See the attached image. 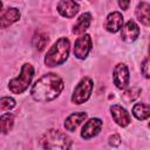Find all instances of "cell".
Listing matches in <instances>:
<instances>
[{"mask_svg": "<svg viewBox=\"0 0 150 150\" xmlns=\"http://www.w3.org/2000/svg\"><path fill=\"white\" fill-rule=\"evenodd\" d=\"M63 81L56 74H46L32 87V97L39 102H49L56 98L63 89Z\"/></svg>", "mask_w": 150, "mask_h": 150, "instance_id": "cell-1", "label": "cell"}, {"mask_svg": "<svg viewBox=\"0 0 150 150\" xmlns=\"http://www.w3.org/2000/svg\"><path fill=\"white\" fill-rule=\"evenodd\" d=\"M70 42L67 38H60L47 52L45 63L47 67H55L62 64L69 55Z\"/></svg>", "mask_w": 150, "mask_h": 150, "instance_id": "cell-2", "label": "cell"}, {"mask_svg": "<svg viewBox=\"0 0 150 150\" xmlns=\"http://www.w3.org/2000/svg\"><path fill=\"white\" fill-rule=\"evenodd\" d=\"M45 149H69L71 145L70 138L60 130H48L41 138Z\"/></svg>", "mask_w": 150, "mask_h": 150, "instance_id": "cell-3", "label": "cell"}, {"mask_svg": "<svg viewBox=\"0 0 150 150\" xmlns=\"http://www.w3.org/2000/svg\"><path fill=\"white\" fill-rule=\"evenodd\" d=\"M34 76V68L29 63H25L21 68L20 75L15 79H12L8 83V88L13 94H21L23 93L32 82Z\"/></svg>", "mask_w": 150, "mask_h": 150, "instance_id": "cell-4", "label": "cell"}, {"mask_svg": "<svg viewBox=\"0 0 150 150\" xmlns=\"http://www.w3.org/2000/svg\"><path fill=\"white\" fill-rule=\"evenodd\" d=\"M91 90H93V81L89 77L82 79L74 89V93L71 96V102L75 104L84 103L90 97Z\"/></svg>", "mask_w": 150, "mask_h": 150, "instance_id": "cell-5", "label": "cell"}, {"mask_svg": "<svg viewBox=\"0 0 150 150\" xmlns=\"http://www.w3.org/2000/svg\"><path fill=\"white\" fill-rule=\"evenodd\" d=\"M112 79H114L115 86L118 89H125L130 80L128 67L123 63H118L117 66H115L114 71H112Z\"/></svg>", "mask_w": 150, "mask_h": 150, "instance_id": "cell-6", "label": "cell"}, {"mask_svg": "<svg viewBox=\"0 0 150 150\" xmlns=\"http://www.w3.org/2000/svg\"><path fill=\"white\" fill-rule=\"evenodd\" d=\"M91 49V38L88 34H84L76 39L74 45V55L77 59H86L89 50Z\"/></svg>", "mask_w": 150, "mask_h": 150, "instance_id": "cell-7", "label": "cell"}, {"mask_svg": "<svg viewBox=\"0 0 150 150\" xmlns=\"http://www.w3.org/2000/svg\"><path fill=\"white\" fill-rule=\"evenodd\" d=\"M80 9L75 0H61L57 4V12L64 18H74Z\"/></svg>", "mask_w": 150, "mask_h": 150, "instance_id": "cell-8", "label": "cell"}, {"mask_svg": "<svg viewBox=\"0 0 150 150\" xmlns=\"http://www.w3.org/2000/svg\"><path fill=\"white\" fill-rule=\"evenodd\" d=\"M102 121L98 120V118H91L89 120L82 128V131H81V136L82 138L84 139H89V138H93L94 136H96L101 128H102Z\"/></svg>", "mask_w": 150, "mask_h": 150, "instance_id": "cell-9", "label": "cell"}, {"mask_svg": "<svg viewBox=\"0 0 150 150\" xmlns=\"http://www.w3.org/2000/svg\"><path fill=\"white\" fill-rule=\"evenodd\" d=\"M139 35V28L137 26V23L132 20H129L124 27H122V32H121V38L123 41L125 42H132L135 41Z\"/></svg>", "mask_w": 150, "mask_h": 150, "instance_id": "cell-10", "label": "cell"}, {"mask_svg": "<svg viewBox=\"0 0 150 150\" xmlns=\"http://www.w3.org/2000/svg\"><path fill=\"white\" fill-rule=\"evenodd\" d=\"M110 111H111V116H112L114 121L120 127H127L130 123V115L123 107H121L118 104H114V105H111Z\"/></svg>", "mask_w": 150, "mask_h": 150, "instance_id": "cell-11", "label": "cell"}, {"mask_svg": "<svg viewBox=\"0 0 150 150\" xmlns=\"http://www.w3.org/2000/svg\"><path fill=\"white\" fill-rule=\"evenodd\" d=\"M123 25V16L120 12H112L110 13L104 22V28L110 33H116L122 28Z\"/></svg>", "mask_w": 150, "mask_h": 150, "instance_id": "cell-12", "label": "cell"}, {"mask_svg": "<svg viewBox=\"0 0 150 150\" xmlns=\"http://www.w3.org/2000/svg\"><path fill=\"white\" fill-rule=\"evenodd\" d=\"M135 13L141 23L150 27V4L141 1L136 7Z\"/></svg>", "mask_w": 150, "mask_h": 150, "instance_id": "cell-13", "label": "cell"}, {"mask_svg": "<svg viewBox=\"0 0 150 150\" xmlns=\"http://www.w3.org/2000/svg\"><path fill=\"white\" fill-rule=\"evenodd\" d=\"M87 118V114L86 112H74L71 115H69L66 118L64 122V128L68 131H75L76 128Z\"/></svg>", "mask_w": 150, "mask_h": 150, "instance_id": "cell-14", "label": "cell"}, {"mask_svg": "<svg viewBox=\"0 0 150 150\" xmlns=\"http://www.w3.org/2000/svg\"><path fill=\"white\" fill-rule=\"evenodd\" d=\"M19 19H20L19 9L14 8V7L8 8L6 12H2V15H1V28H7L8 26L14 23Z\"/></svg>", "mask_w": 150, "mask_h": 150, "instance_id": "cell-15", "label": "cell"}, {"mask_svg": "<svg viewBox=\"0 0 150 150\" xmlns=\"http://www.w3.org/2000/svg\"><path fill=\"white\" fill-rule=\"evenodd\" d=\"M91 22V15L89 13H83L80 15V18L77 19L76 23L74 25V28H73V33L74 34H83L84 30L89 27Z\"/></svg>", "mask_w": 150, "mask_h": 150, "instance_id": "cell-16", "label": "cell"}, {"mask_svg": "<svg viewBox=\"0 0 150 150\" xmlns=\"http://www.w3.org/2000/svg\"><path fill=\"white\" fill-rule=\"evenodd\" d=\"M132 114L139 121L146 120L150 116V105L145 103H137L132 107Z\"/></svg>", "mask_w": 150, "mask_h": 150, "instance_id": "cell-17", "label": "cell"}, {"mask_svg": "<svg viewBox=\"0 0 150 150\" xmlns=\"http://www.w3.org/2000/svg\"><path fill=\"white\" fill-rule=\"evenodd\" d=\"M14 124V116L9 112L7 114H2L1 118H0V127H1V132L2 134H7L12 127Z\"/></svg>", "mask_w": 150, "mask_h": 150, "instance_id": "cell-18", "label": "cell"}, {"mask_svg": "<svg viewBox=\"0 0 150 150\" xmlns=\"http://www.w3.org/2000/svg\"><path fill=\"white\" fill-rule=\"evenodd\" d=\"M47 43H48V36H47V34L39 32V33H36L34 35V38H33V46L39 52H42L46 48Z\"/></svg>", "mask_w": 150, "mask_h": 150, "instance_id": "cell-19", "label": "cell"}, {"mask_svg": "<svg viewBox=\"0 0 150 150\" xmlns=\"http://www.w3.org/2000/svg\"><path fill=\"white\" fill-rule=\"evenodd\" d=\"M139 94H141V89L138 87H132V88H130V89H128L123 93L122 98H123L124 102L130 103V102H134L139 96Z\"/></svg>", "mask_w": 150, "mask_h": 150, "instance_id": "cell-20", "label": "cell"}, {"mask_svg": "<svg viewBox=\"0 0 150 150\" xmlns=\"http://www.w3.org/2000/svg\"><path fill=\"white\" fill-rule=\"evenodd\" d=\"M15 105V101L12 97H1L0 100V110L5 111V110H9Z\"/></svg>", "mask_w": 150, "mask_h": 150, "instance_id": "cell-21", "label": "cell"}, {"mask_svg": "<svg viewBox=\"0 0 150 150\" xmlns=\"http://www.w3.org/2000/svg\"><path fill=\"white\" fill-rule=\"evenodd\" d=\"M142 74L144 75V77L150 79V59H146L142 62Z\"/></svg>", "mask_w": 150, "mask_h": 150, "instance_id": "cell-22", "label": "cell"}, {"mask_svg": "<svg viewBox=\"0 0 150 150\" xmlns=\"http://www.w3.org/2000/svg\"><path fill=\"white\" fill-rule=\"evenodd\" d=\"M121 143V137L118 135H112L109 137V144L111 146H118Z\"/></svg>", "mask_w": 150, "mask_h": 150, "instance_id": "cell-23", "label": "cell"}, {"mask_svg": "<svg viewBox=\"0 0 150 150\" xmlns=\"http://www.w3.org/2000/svg\"><path fill=\"white\" fill-rule=\"evenodd\" d=\"M117 2H118V5H120V7L122 8V9H128V7H129V5H130V0H117Z\"/></svg>", "mask_w": 150, "mask_h": 150, "instance_id": "cell-24", "label": "cell"}, {"mask_svg": "<svg viewBox=\"0 0 150 150\" xmlns=\"http://www.w3.org/2000/svg\"><path fill=\"white\" fill-rule=\"evenodd\" d=\"M149 53H150V48H149Z\"/></svg>", "mask_w": 150, "mask_h": 150, "instance_id": "cell-25", "label": "cell"}, {"mask_svg": "<svg viewBox=\"0 0 150 150\" xmlns=\"http://www.w3.org/2000/svg\"><path fill=\"white\" fill-rule=\"evenodd\" d=\"M149 128H150V123H149Z\"/></svg>", "mask_w": 150, "mask_h": 150, "instance_id": "cell-26", "label": "cell"}]
</instances>
